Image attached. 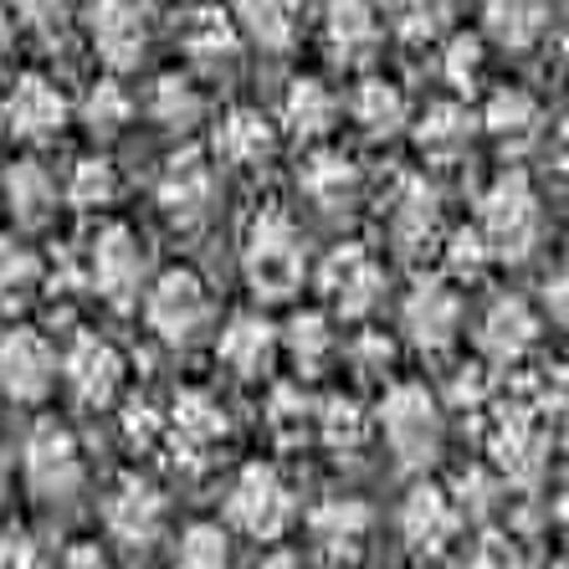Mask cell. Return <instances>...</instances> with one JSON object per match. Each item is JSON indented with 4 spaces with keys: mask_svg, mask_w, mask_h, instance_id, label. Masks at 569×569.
Returning a JSON list of instances; mask_svg holds the SVG:
<instances>
[{
    "mask_svg": "<svg viewBox=\"0 0 569 569\" xmlns=\"http://www.w3.org/2000/svg\"><path fill=\"white\" fill-rule=\"evenodd\" d=\"M318 292L339 318H365L385 298V262L365 241H339L318 262Z\"/></svg>",
    "mask_w": 569,
    "mask_h": 569,
    "instance_id": "9",
    "label": "cell"
},
{
    "mask_svg": "<svg viewBox=\"0 0 569 569\" xmlns=\"http://www.w3.org/2000/svg\"><path fill=\"white\" fill-rule=\"evenodd\" d=\"M21 472H27V488L47 503H67L82 492V477H88V462H82L78 437L67 431L62 421H37L21 441Z\"/></svg>",
    "mask_w": 569,
    "mask_h": 569,
    "instance_id": "8",
    "label": "cell"
},
{
    "mask_svg": "<svg viewBox=\"0 0 569 569\" xmlns=\"http://www.w3.org/2000/svg\"><path fill=\"white\" fill-rule=\"evenodd\" d=\"M78 119L88 123V133L93 139H113V133H123L133 123V93L123 88L119 78H103L88 88V98L78 103Z\"/></svg>",
    "mask_w": 569,
    "mask_h": 569,
    "instance_id": "41",
    "label": "cell"
},
{
    "mask_svg": "<svg viewBox=\"0 0 569 569\" xmlns=\"http://www.w3.org/2000/svg\"><path fill=\"white\" fill-rule=\"evenodd\" d=\"M298 518V498H292L288 477L272 462H247L231 488H226V523L257 543H278Z\"/></svg>",
    "mask_w": 569,
    "mask_h": 569,
    "instance_id": "4",
    "label": "cell"
},
{
    "mask_svg": "<svg viewBox=\"0 0 569 569\" xmlns=\"http://www.w3.org/2000/svg\"><path fill=\"white\" fill-rule=\"evenodd\" d=\"M119 421H123V441L133 451H154L164 441V411H154L149 400H129L119 411Z\"/></svg>",
    "mask_w": 569,
    "mask_h": 569,
    "instance_id": "47",
    "label": "cell"
},
{
    "mask_svg": "<svg viewBox=\"0 0 569 569\" xmlns=\"http://www.w3.org/2000/svg\"><path fill=\"white\" fill-rule=\"evenodd\" d=\"M154 200L174 226H186V231L200 226L216 211V164L206 154H196V149L174 154L154 180Z\"/></svg>",
    "mask_w": 569,
    "mask_h": 569,
    "instance_id": "17",
    "label": "cell"
},
{
    "mask_svg": "<svg viewBox=\"0 0 569 569\" xmlns=\"http://www.w3.org/2000/svg\"><path fill=\"white\" fill-rule=\"evenodd\" d=\"M318 37H323V52L339 67H365L380 57L385 21L375 11V0H329L323 21H318Z\"/></svg>",
    "mask_w": 569,
    "mask_h": 569,
    "instance_id": "20",
    "label": "cell"
},
{
    "mask_svg": "<svg viewBox=\"0 0 569 569\" xmlns=\"http://www.w3.org/2000/svg\"><path fill=\"white\" fill-rule=\"evenodd\" d=\"M0 139H6V113H0Z\"/></svg>",
    "mask_w": 569,
    "mask_h": 569,
    "instance_id": "55",
    "label": "cell"
},
{
    "mask_svg": "<svg viewBox=\"0 0 569 569\" xmlns=\"http://www.w3.org/2000/svg\"><path fill=\"white\" fill-rule=\"evenodd\" d=\"M380 437L390 441L400 467L411 472H426V467L441 457V441H447V411H441L437 390H426L421 380H396L385 390L380 411Z\"/></svg>",
    "mask_w": 569,
    "mask_h": 569,
    "instance_id": "3",
    "label": "cell"
},
{
    "mask_svg": "<svg viewBox=\"0 0 569 569\" xmlns=\"http://www.w3.org/2000/svg\"><path fill=\"white\" fill-rule=\"evenodd\" d=\"M359 370H385V365H390V345H385V339H375V333H365V339H359Z\"/></svg>",
    "mask_w": 569,
    "mask_h": 569,
    "instance_id": "51",
    "label": "cell"
},
{
    "mask_svg": "<svg viewBox=\"0 0 569 569\" xmlns=\"http://www.w3.org/2000/svg\"><path fill=\"white\" fill-rule=\"evenodd\" d=\"M539 313L529 308V298H518V292H503V298H492L488 313L477 318V349H482V365L488 370H513L523 359L539 349Z\"/></svg>",
    "mask_w": 569,
    "mask_h": 569,
    "instance_id": "14",
    "label": "cell"
},
{
    "mask_svg": "<svg viewBox=\"0 0 569 569\" xmlns=\"http://www.w3.org/2000/svg\"><path fill=\"white\" fill-rule=\"evenodd\" d=\"M400 329L421 355H447L462 339V292L447 278H421L400 303Z\"/></svg>",
    "mask_w": 569,
    "mask_h": 569,
    "instance_id": "12",
    "label": "cell"
},
{
    "mask_svg": "<svg viewBox=\"0 0 569 569\" xmlns=\"http://www.w3.org/2000/svg\"><path fill=\"white\" fill-rule=\"evenodd\" d=\"M41 539L31 529H6L0 533V569H41Z\"/></svg>",
    "mask_w": 569,
    "mask_h": 569,
    "instance_id": "49",
    "label": "cell"
},
{
    "mask_svg": "<svg viewBox=\"0 0 569 569\" xmlns=\"http://www.w3.org/2000/svg\"><path fill=\"white\" fill-rule=\"evenodd\" d=\"M174 569H231V533L221 523H190L174 549Z\"/></svg>",
    "mask_w": 569,
    "mask_h": 569,
    "instance_id": "43",
    "label": "cell"
},
{
    "mask_svg": "<svg viewBox=\"0 0 569 569\" xmlns=\"http://www.w3.org/2000/svg\"><path fill=\"white\" fill-rule=\"evenodd\" d=\"M11 52H16V21H11V11L0 6V67L11 62Z\"/></svg>",
    "mask_w": 569,
    "mask_h": 569,
    "instance_id": "52",
    "label": "cell"
},
{
    "mask_svg": "<svg viewBox=\"0 0 569 569\" xmlns=\"http://www.w3.org/2000/svg\"><path fill=\"white\" fill-rule=\"evenodd\" d=\"M262 569H308V565H303V559H298V555H288V549H282V555L262 559Z\"/></svg>",
    "mask_w": 569,
    "mask_h": 569,
    "instance_id": "53",
    "label": "cell"
},
{
    "mask_svg": "<svg viewBox=\"0 0 569 569\" xmlns=\"http://www.w3.org/2000/svg\"><path fill=\"white\" fill-rule=\"evenodd\" d=\"M482 72H488V47L472 31H457V37L441 41V82L451 93H477L482 88Z\"/></svg>",
    "mask_w": 569,
    "mask_h": 569,
    "instance_id": "42",
    "label": "cell"
},
{
    "mask_svg": "<svg viewBox=\"0 0 569 569\" xmlns=\"http://www.w3.org/2000/svg\"><path fill=\"white\" fill-rule=\"evenodd\" d=\"M543 123H549V113H543V103L529 88H492L482 113H477V129L508 154H523V149L539 144Z\"/></svg>",
    "mask_w": 569,
    "mask_h": 569,
    "instance_id": "23",
    "label": "cell"
},
{
    "mask_svg": "<svg viewBox=\"0 0 569 569\" xmlns=\"http://www.w3.org/2000/svg\"><path fill=\"white\" fill-rule=\"evenodd\" d=\"M467 569H529V559H523V549H518L503 529H488L482 539L472 543Z\"/></svg>",
    "mask_w": 569,
    "mask_h": 569,
    "instance_id": "48",
    "label": "cell"
},
{
    "mask_svg": "<svg viewBox=\"0 0 569 569\" xmlns=\"http://www.w3.org/2000/svg\"><path fill=\"white\" fill-rule=\"evenodd\" d=\"M57 200H62V186L41 159H16L6 170V211L16 216V226H31V231L47 226L57 216Z\"/></svg>",
    "mask_w": 569,
    "mask_h": 569,
    "instance_id": "32",
    "label": "cell"
},
{
    "mask_svg": "<svg viewBox=\"0 0 569 569\" xmlns=\"http://www.w3.org/2000/svg\"><path fill=\"white\" fill-rule=\"evenodd\" d=\"M380 21L396 31L400 41H437L441 31L451 27V0H380L375 6Z\"/></svg>",
    "mask_w": 569,
    "mask_h": 569,
    "instance_id": "38",
    "label": "cell"
},
{
    "mask_svg": "<svg viewBox=\"0 0 569 569\" xmlns=\"http://www.w3.org/2000/svg\"><path fill=\"white\" fill-rule=\"evenodd\" d=\"M119 170H113V159L103 154H82L72 170H67L62 180V200L72 206V211L93 216V211H108L113 200H119Z\"/></svg>",
    "mask_w": 569,
    "mask_h": 569,
    "instance_id": "37",
    "label": "cell"
},
{
    "mask_svg": "<svg viewBox=\"0 0 569 569\" xmlns=\"http://www.w3.org/2000/svg\"><path fill=\"white\" fill-rule=\"evenodd\" d=\"M231 21L241 41H257L262 52H288L303 31V0H231Z\"/></svg>",
    "mask_w": 569,
    "mask_h": 569,
    "instance_id": "31",
    "label": "cell"
},
{
    "mask_svg": "<svg viewBox=\"0 0 569 569\" xmlns=\"http://www.w3.org/2000/svg\"><path fill=\"white\" fill-rule=\"evenodd\" d=\"M555 27V0H482V31L503 52H533Z\"/></svg>",
    "mask_w": 569,
    "mask_h": 569,
    "instance_id": "30",
    "label": "cell"
},
{
    "mask_svg": "<svg viewBox=\"0 0 569 569\" xmlns=\"http://www.w3.org/2000/svg\"><path fill=\"white\" fill-rule=\"evenodd\" d=\"M472 231L482 237L492 262H529L543 241V200L523 170L498 174L477 200Z\"/></svg>",
    "mask_w": 569,
    "mask_h": 569,
    "instance_id": "2",
    "label": "cell"
},
{
    "mask_svg": "<svg viewBox=\"0 0 569 569\" xmlns=\"http://www.w3.org/2000/svg\"><path fill=\"white\" fill-rule=\"evenodd\" d=\"M385 206H390V211H385V231H390V241H396L406 257H416L441 241V200L421 174H400L396 186H390Z\"/></svg>",
    "mask_w": 569,
    "mask_h": 569,
    "instance_id": "21",
    "label": "cell"
},
{
    "mask_svg": "<svg viewBox=\"0 0 569 569\" xmlns=\"http://www.w3.org/2000/svg\"><path fill=\"white\" fill-rule=\"evenodd\" d=\"M226 431H231V421H226L221 400L211 390H180L174 406L164 411V441L159 447H170L174 462L186 467V472H200L226 447Z\"/></svg>",
    "mask_w": 569,
    "mask_h": 569,
    "instance_id": "10",
    "label": "cell"
},
{
    "mask_svg": "<svg viewBox=\"0 0 569 569\" xmlns=\"http://www.w3.org/2000/svg\"><path fill=\"white\" fill-rule=\"evenodd\" d=\"M164 518H170V503L149 477H119L103 503V523L123 549H149L164 533Z\"/></svg>",
    "mask_w": 569,
    "mask_h": 569,
    "instance_id": "19",
    "label": "cell"
},
{
    "mask_svg": "<svg viewBox=\"0 0 569 569\" xmlns=\"http://www.w3.org/2000/svg\"><path fill=\"white\" fill-rule=\"evenodd\" d=\"M339 113H345V103L323 78H292L278 103V133H288L298 144H323L339 129Z\"/></svg>",
    "mask_w": 569,
    "mask_h": 569,
    "instance_id": "25",
    "label": "cell"
},
{
    "mask_svg": "<svg viewBox=\"0 0 569 569\" xmlns=\"http://www.w3.org/2000/svg\"><path fill=\"white\" fill-rule=\"evenodd\" d=\"M241 272H247V288L262 303H288L292 292L308 282L303 226L292 221L288 211H278V206L257 211L252 226H247V237H241Z\"/></svg>",
    "mask_w": 569,
    "mask_h": 569,
    "instance_id": "1",
    "label": "cell"
},
{
    "mask_svg": "<svg viewBox=\"0 0 569 569\" xmlns=\"http://www.w3.org/2000/svg\"><path fill=\"white\" fill-rule=\"evenodd\" d=\"M308 533H313L318 555L333 559V565H355L365 555V543L375 533V513L365 498H349V492H333L308 513Z\"/></svg>",
    "mask_w": 569,
    "mask_h": 569,
    "instance_id": "22",
    "label": "cell"
},
{
    "mask_svg": "<svg viewBox=\"0 0 569 569\" xmlns=\"http://www.w3.org/2000/svg\"><path fill=\"white\" fill-rule=\"evenodd\" d=\"M6 492H11V462H6V451H0V503H6Z\"/></svg>",
    "mask_w": 569,
    "mask_h": 569,
    "instance_id": "54",
    "label": "cell"
},
{
    "mask_svg": "<svg viewBox=\"0 0 569 569\" xmlns=\"http://www.w3.org/2000/svg\"><path fill=\"white\" fill-rule=\"evenodd\" d=\"M298 186H303L313 211L345 216V211H355L359 196H365V170H359L345 149H313V154L303 159V170H298Z\"/></svg>",
    "mask_w": 569,
    "mask_h": 569,
    "instance_id": "24",
    "label": "cell"
},
{
    "mask_svg": "<svg viewBox=\"0 0 569 569\" xmlns=\"http://www.w3.org/2000/svg\"><path fill=\"white\" fill-rule=\"evenodd\" d=\"M0 113H6V133H16L21 144H52V139H62L67 123H72L67 93L52 78H41V72L16 78V88L6 93V103H0Z\"/></svg>",
    "mask_w": 569,
    "mask_h": 569,
    "instance_id": "15",
    "label": "cell"
},
{
    "mask_svg": "<svg viewBox=\"0 0 569 569\" xmlns=\"http://www.w3.org/2000/svg\"><path fill=\"white\" fill-rule=\"evenodd\" d=\"M349 119L370 139H396L411 123V103L390 78H359L355 93H349Z\"/></svg>",
    "mask_w": 569,
    "mask_h": 569,
    "instance_id": "33",
    "label": "cell"
},
{
    "mask_svg": "<svg viewBox=\"0 0 569 569\" xmlns=\"http://www.w3.org/2000/svg\"><path fill=\"white\" fill-rule=\"evenodd\" d=\"M313 400L303 396V385H272L267 396V437L278 447H303L313 437Z\"/></svg>",
    "mask_w": 569,
    "mask_h": 569,
    "instance_id": "40",
    "label": "cell"
},
{
    "mask_svg": "<svg viewBox=\"0 0 569 569\" xmlns=\"http://www.w3.org/2000/svg\"><path fill=\"white\" fill-rule=\"evenodd\" d=\"M88 37L108 72H129L149 57V0H93Z\"/></svg>",
    "mask_w": 569,
    "mask_h": 569,
    "instance_id": "13",
    "label": "cell"
},
{
    "mask_svg": "<svg viewBox=\"0 0 569 569\" xmlns=\"http://www.w3.org/2000/svg\"><path fill=\"white\" fill-rule=\"evenodd\" d=\"M313 441L329 447L333 457H355V451H365V441H370V411L349 396L323 400L313 411Z\"/></svg>",
    "mask_w": 569,
    "mask_h": 569,
    "instance_id": "35",
    "label": "cell"
},
{
    "mask_svg": "<svg viewBox=\"0 0 569 569\" xmlns=\"http://www.w3.org/2000/svg\"><path fill=\"white\" fill-rule=\"evenodd\" d=\"M211 154L226 170H267L278 154V123L257 108H231L211 133Z\"/></svg>",
    "mask_w": 569,
    "mask_h": 569,
    "instance_id": "26",
    "label": "cell"
},
{
    "mask_svg": "<svg viewBox=\"0 0 569 569\" xmlns=\"http://www.w3.org/2000/svg\"><path fill=\"white\" fill-rule=\"evenodd\" d=\"M488 267H492V257H488V247H482V237H477L472 226L451 231L447 247H441V278L447 282H472V278H482Z\"/></svg>",
    "mask_w": 569,
    "mask_h": 569,
    "instance_id": "44",
    "label": "cell"
},
{
    "mask_svg": "<svg viewBox=\"0 0 569 569\" xmlns=\"http://www.w3.org/2000/svg\"><path fill=\"white\" fill-rule=\"evenodd\" d=\"M41 272H47V262L27 241L0 237V308H27L41 292Z\"/></svg>",
    "mask_w": 569,
    "mask_h": 569,
    "instance_id": "39",
    "label": "cell"
},
{
    "mask_svg": "<svg viewBox=\"0 0 569 569\" xmlns=\"http://www.w3.org/2000/svg\"><path fill=\"white\" fill-rule=\"evenodd\" d=\"M211 318H216L211 288L190 267H170V272H159L144 288V323L159 345H170V349L196 345L200 333L211 329Z\"/></svg>",
    "mask_w": 569,
    "mask_h": 569,
    "instance_id": "7",
    "label": "cell"
},
{
    "mask_svg": "<svg viewBox=\"0 0 569 569\" xmlns=\"http://www.w3.org/2000/svg\"><path fill=\"white\" fill-rule=\"evenodd\" d=\"M278 345H282V355L298 365V375H323V365L339 355V339H333L329 318L313 313V308L288 318V329H278Z\"/></svg>",
    "mask_w": 569,
    "mask_h": 569,
    "instance_id": "36",
    "label": "cell"
},
{
    "mask_svg": "<svg viewBox=\"0 0 569 569\" xmlns=\"http://www.w3.org/2000/svg\"><path fill=\"white\" fill-rule=\"evenodd\" d=\"M57 385V349L37 329L0 333V396L16 406H41Z\"/></svg>",
    "mask_w": 569,
    "mask_h": 569,
    "instance_id": "16",
    "label": "cell"
},
{
    "mask_svg": "<svg viewBox=\"0 0 569 569\" xmlns=\"http://www.w3.org/2000/svg\"><path fill=\"white\" fill-rule=\"evenodd\" d=\"M57 380L72 390V400L78 406H88V411H103V406H113L123 390V355L113 339H103V333H78L72 345L57 355Z\"/></svg>",
    "mask_w": 569,
    "mask_h": 569,
    "instance_id": "11",
    "label": "cell"
},
{
    "mask_svg": "<svg viewBox=\"0 0 569 569\" xmlns=\"http://www.w3.org/2000/svg\"><path fill=\"white\" fill-rule=\"evenodd\" d=\"M82 272H88V292L103 298L113 313H129L139 303V292L149 288V257L133 226H103L88 247H82Z\"/></svg>",
    "mask_w": 569,
    "mask_h": 569,
    "instance_id": "6",
    "label": "cell"
},
{
    "mask_svg": "<svg viewBox=\"0 0 569 569\" xmlns=\"http://www.w3.org/2000/svg\"><path fill=\"white\" fill-rule=\"evenodd\" d=\"M492 400H498V370H488L482 359L462 365L451 380V406L457 411H492Z\"/></svg>",
    "mask_w": 569,
    "mask_h": 569,
    "instance_id": "45",
    "label": "cell"
},
{
    "mask_svg": "<svg viewBox=\"0 0 569 569\" xmlns=\"http://www.w3.org/2000/svg\"><path fill=\"white\" fill-rule=\"evenodd\" d=\"M488 451L492 472L518 488H533L549 467V416L533 411L529 400H492V426H488Z\"/></svg>",
    "mask_w": 569,
    "mask_h": 569,
    "instance_id": "5",
    "label": "cell"
},
{
    "mask_svg": "<svg viewBox=\"0 0 569 569\" xmlns=\"http://www.w3.org/2000/svg\"><path fill=\"white\" fill-rule=\"evenodd\" d=\"M462 508H457V498H451L447 488H437V482H416L411 492H406V503H400V533H406V543H411L416 555L437 559L447 555L451 543L462 539Z\"/></svg>",
    "mask_w": 569,
    "mask_h": 569,
    "instance_id": "18",
    "label": "cell"
},
{
    "mask_svg": "<svg viewBox=\"0 0 569 569\" xmlns=\"http://www.w3.org/2000/svg\"><path fill=\"white\" fill-rule=\"evenodd\" d=\"M149 119L164 133H190L206 119V93L196 88V78L186 72H164V78L149 88Z\"/></svg>",
    "mask_w": 569,
    "mask_h": 569,
    "instance_id": "34",
    "label": "cell"
},
{
    "mask_svg": "<svg viewBox=\"0 0 569 569\" xmlns=\"http://www.w3.org/2000/svg\"><path fill=\"white\" fill-rule=\"evenodd\" d=\"M62 569H113V565L103 559L98 543H72V549L62 555Z\"/></svg>",
    "mask_w": 569,
    "mask_h": 569,
    "instance_id": "50",
    "label": "cell"
},
{
    "mask_svg": "<svg viewBox=\"0 0 569 569\" xmlns=\"http://www.w3.org/2000/svg\"><path fill=\"white\" fill-rule=\"evenodd\" d=\"M416 149H421L431 164H457L462 154H472L477 144V113L457 98H441L416 119Z\"/></svg>",
    "mask_w": 569,
    "mask_h": 569,
    "instance_id": "29",
    "label": "cell"
},
{
    "mask_svg": "<svg viewBox=\"0 0 569 569\" xmlns=\"http://www.w3.org/2000/svg\"><path fill=\"white\" fill-rule=\"evenodd\" d=\"M282 345H278V323L262 313H237L216 339V359L237 380H267L272 365H278Z\"/></svg>",
    "mask_w": 569,
    "mask_h": 569,
    "instance_id": "27",
    "label": "cell"
},
{
    "mask_svg": "<svg viewBox=\"0 0 569 569\" xmlns=\"http://www.w3.org/2000/svg\"><path fill=\"white\" fill-rule=\"evenodd\" d=\"M180 52L196 72H231L241 57V31L231 21V11L221 6H196L180 21Z\"/></svg>",
    "mask_w": 569,
    "mask_h": 569,
    "instance_id": "28",
    "label": "cell"
},
{
    "mask_svg": "<svg viewBox=\"0 0 569 569\" xmlns=\"http://www.w3.org/2000/svg\"><path fill=\"white\" fill-rule=\"evenodd\" d=\"M72 6H78V0H6V11H11L16 27L41 31V37H57V31H67V21H72Z\"/></svg>",
    "mask_w": 569,
    "mask_h": 569,
    "instance_id": "46",
    "label": "cell"
}]
</instances>
